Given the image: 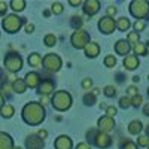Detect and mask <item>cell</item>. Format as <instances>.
I'll list each match as a JSON object with an SVG mask.
<instances>
[{
    "label": "cell",
    "instance_id": "cell-1",
    "mask_svg": "<svg viewBox=\"0 0 149 149\" xmlns=\"http://www.w3.org/2000/svg\"><path fill=\"white\" fill-rule=\"evenodd\" d=\"M45 113H46L45 107L36 102H30L22 107V119L29 125H39L45 119Z\"/></svg>",
    "mask_w": 149,
    "mask_h": 149
},
{
    "label": "cell",
    "instance_id": "cell-2",
    "mask_svg": "<svg viewBox=\"0 0 149 149\" xmlns=\"http://www.w3.org/2000/svg\"><path fill=\"white\" fill-rule=\"evenodd\" d=\"M51 104L55 110L64 112L72 106V95L67 91H55L51 98Z\"/></svg>",
    "mask_w": 149,
    "mask_h": 149
},
{
    "label": "cell",
    "instance_id": "cell-3",
    "mask_svg": "<svg viewBox=\"0 0 149 149\" xmlns=\"http://www.w3.org/2000/svg\"><path fill=\"white\" fill-rule=\"evenodd\" d=\"M130 14L137 19L146 18L149 14V2H146V0H133L130 3Z\"/></svg>",
    "mask_w": 149,
    "mask_h": 149
},
{
    "label": "cell",
    "instance_id": "cell-4",
    "mask_svg": "<svg viewBox=\"0 0 149 149\" xmlns=\"http://www.w3.org/2000/svg\"><path fill=\"white\" fill-rule=\"evenodd\" d=\"M70 42H72L73 48H76V49L85 48L86 45L90 43V34L84 29H78V30L73 31V34L70 37Z\"/></svg>",
    "mask_w": 149,
    "mask_h": 149
},
{
    "label": "cell",
    "instance_id": "cell-5",
    "mask_svg": "<svg viewBox=\"0 0 149 149\" xmlns=\"http://www.w3.org/2000/svg\"><path fill=\"white\" fill-rule=\"evenodd\" d=\"M5 67L9 72H12V73L21 70V67H22V58L19 57V54H17V52H8V55L5 57Z\"/></svg>",
    "mask_w": 149,
    "mask_h": 149
},
{
    "label": "cell",
    "instance_id": "cell-6",
    "mask_svg": "<svg viewBox=\"0 0 149 149\" xmlns=\"http://www.w3.org/2000/svg\"><path fill=\"white\" fill-rule=\"evenodd\" d=\"M42 64L48 72H58L61 69L63 61H61V58L57 54H46L42 58Z\"/></svg>",
    "mask_w": 149,
    "mask_h": 149
},
{
    "label": "cell",
    "instance_id": "cell-7",
    "mask_svg": "<svg viewBox=\"0 0 149 149\" xmlns=\"http://www.w3.org/2000/svg\"><path fill=\"white\" fill-rule=\"evenodd\" d=\"M21 24H22V18H19L18 15H6L2 21V26L3 29L8 31V33H15L19 30L21 27Z\"/></svg>",
    "mask_w": 149,
    "mask_h": 149
},
{
    "label": "cell",
    "instance_id": "cell-8",
    "mask_svg": "<svg viewBox=\"0 0 149 149\" xmlns=\"http://www.w3.org/2000/svg\"><path fill=\"white\" fill-rule=\"evenodd\" d=\"M116 29V21L112 17H103L100 21H98V30L104 34H110L113 33V30Z\"/></svg>",
    "mask_w": 149,
    "mask_h": 149
},
{
    "label": "cell",
    "instance_id": "cell-9",
    "mask_svg": "<svg viewBox=\"0 0 149 149\" xmlns=\"http://www.w3.org/2000/svg\"><path fill=\"white\" fill-rule=\"evenodd\" d=\"M91 134H94V137H93V142L95 146L98 148H107L112 145V137L109 134L106 133H102V131H91Z\"/></svg>",
    "mask_w": 149,
    "mask_h": 149
},
{
    "label": "cell",
    "instance_id": "cell-10",
    "mask_svg": "<svg viewBox=\"0 0 149 149\" xmlns=\"http://www.w3.org/2000/svg\"><path fill=\"white\" fill-rule=\"evenodd\" d=\"M97 125H98V131L107 133V131H110V130H113V127H115V121H113V118L102 116L100 119L97 121Z\"/></svg>",
    "mask_w": 149,
    "mask_h": 149
},
{
    "label": "cell",
    "instance_id": "cell-11",
    "mask_svg": "<svg viewBox=\"0 0 149 149\" xmlns=\"http://www.w3.org/2000/svg\"><path fill=\"white\" fill-rule=\"evenodd\" d=\"M82 9L86 15L93 17L98 12V9H100V2H98V0H86V2H84Z\"/></svg>",
    "mask_w": 149,
    "mask_h": 149
},
{
    "label": "cell",
    "instance_id": "cell-12",
    "mask_svg": "<svg viewBox=\"0 0 149 149\" xmlns=\"http://www.w3.org/2000/svg\"><path fill=\"white\" fill-rule=\"evenodd\" d=\"M26 146L27 149H43L45 143L37 134H31L26 139Z\"/></svg>",
    "mask_w": 149,
    "mask_h": 149
},
{
    "label": "cell",
    "instance_id": "cell-13",
    "mask_svg": "<svg viewBox=\"0 0 149 149\" xmlns=\"http://www.w3.org/2000/svg\"><path fill=\"white\" fill-rule=\"evenodd\" d=\"M54 146H55V149H72L73 143H72V139L69 137V136L61 134V136H58V137L55 139Z\"/></svg>",
    "mask_w": 149,
    "mask_h": 149
},
{
    "label": "cell",
    "instance_id": "cell-14",
    "mask_svg": "<svg viewBox=\"0 0 149 149\" xmlns=\"http://www.w3.org/2000/svg\"><path fill=\"white\" fill-rule=\"evenodd\" d=\"M40 74L39 73H36V72H29L26 74V79H24V82H26V86L29 88H36V86H39L40 84Z\"/></svg>",
    "mask_w": 149,
    "mask_h": 149
},
{
    "label": "cell",
    "instance_id": "cell-15",
    "mask_svg": "<svg viewBox=\"0 0 149 149\" xmlns=\"http://www.w3.org/2000/svg\"><path fill=\"white\" fill-rule=\"evenodd\" d=\"M54 88H55L54 81H51V79H42L40 84H39V91H37V93L42 94V95H48V94H51L54 91Z\"/></svg>",
    "mask_w": 149,
    "mask_h": 149
},
{
    "label": "cell",
    "instance_id": "cell-16",
    "mask_svg": "<svg viewBox=\"0 0 149 149\" xmlns=\"http://www.w3.org/2000/svg\"><path fill=\"white\" fill-rule=\"evenodd\" d=\"M122 64H124V67L128 69V70H134V69L139 67L140 61H139V57H137V55H133V54H131V55H127L125 58H124Z\"/></svg>",
    "mask_w": 149,
    "mask_h": 149
},
{
    "label": "cell",
    "instance_id": "cell-17",
    "mask_svg": "<svg viewBox=\"0 0 149 149\" xmlns=\"http://www.w3.org/2000/svg\"><path fill=\"white\" fill-rule=\"evenodd\" d=\"M130 49H131V45H130L127 40H124V39H119V40L115 43V51H116V54H119V55H125V57H127V54L130 52Z\"/></svg>",
    "mask_w": 149,
    "mask_h": 149
},
{
    "label": "cell",
    "instance_id": "cell-18",
    "mask_svg": "<svg viewBox=\"0 0 149 149\" xmlns=\"http://www.w3.org/2000/svg\"><path fill=\"white\" fill-rule=\"evenodd\" d=\"M84 51H85V55L86 57L94 58V57H97L98 54H100V45L95 43V42H90L88 45L84 48Z\"/></svg>",
    "mask_w": 149,
    "mask_h": 149
},
{
    "label": "cell",
    "instance_id": "cell-19",
    "mask_svg": "<svg viewBox=\"0 0 149 149\" xmlns=\"http://www.w3.org/2000/svg\"><path fill=\"white\" fill-rule=\"evenodd\" d=\"M14 142H12L10 136L6 133H0V149H12Z\"/></svg>",
    "mask_w": 149,
    "mask_h": 149
},
{
    "label": "cell",
    "instance_id": "cell-20",
    "mask_svg": "<svg viewBox=\"0 0 149 149\" xmlns=\"http://www.w3.org/2000/svg\"><path fill=\"white\" fill-rule=\"evenodd\" d=\"M142 130H143V127H142V122L139 119H133L128 124V133L130 134H139Z\"/></svg>",
    "mask_w": 149,
    "mask_h": 149
},
{
    "label": "cell",
    "instance_id": "cell-21",
    "mask_svg": "<svg viewBox=\"0 0 149 149\" xmlns=\"http://www.w3.org/2000/svg\"><path fill=\"white\" fill-rule=\"evenodd\" d=\"M27 61H29V64L31 67H39L42 64V55L39 52H33V54L29 55V60Z\"/></svg>",
    "mask_w": 149,
    "mask_h": 149
},
{
    "label": "cell",
    "instance_id": "cell-22",
    "mask_svg": "<svg viewBox=\"0 0 149 149\" xmlns=\"http://www.w3.org/2000/svg\"><path fill=\"white\" fill-rule=\"evenodd\" d=\"M130 26H131V22H130V19L125 18V17H121V18L116 21V29H118L119 31H125V30H128Z\"/></svg>",
    "mask_w": 149,
    "mask_h": 149
},
{
    "label": "cell",
    "instance_id": "cell-23",
    "mask_svg": "<svg viewBox=\"0 0 149 149\" xmlns=\"http://www.w3.org/2000/svg\"><path fill=\"white\" fill-rule=\"evenodd\" d=\"M12 90H14L15 93L22 94L24 91L27 90V86H26V82H24V79H17V81H14V84H12Z\"/></svg>",
    "mask_w": 149,
    "mask_h": 149
},
{
    "label": "cell",
    "instance_id": "cell-24",
    "mask_svg": "<svg viewBox=\"0 0 149 149\" xmlns=\"http://www.w3.org/2000/svg\"><path fill=\"white\" fill-rule=\"evenodd\" d=\"M14 112H15V109L10 104H5V106H2V109H0V113H2L3 118H12L14 116Z\"/></svg>",
    "mask_w": 149,
    "mask_h": 149
},
{
    "label": "cell",
    "instance_id": "cell-25",
    "mask_svg": "<svg viewBox=\"0 0 149 149\" xmlns=\"http://www.w3.org/2000/svg\"><path fill=\"white\" fill-rule=\"evenodd\" d=\"M133 49H134V54H137V55H148V46L142 42L136 43L133 46Z\"/></svg>",
    "mask_w": 149,
    "mask_h": 149
},
{
    "label": "cell",
    "instance_id": "cell-26",
    "mask_svg": "<svg viewBox=\"0 0 149 149\" xmlns=\"http://www.w3.org/2000/svg\"><path fill=\"white\" fill-rule=\"evenodd\" d=\"M9 5L15 12H21V10H24V8H26V2H24V0H12Z\"/></svg>",
    "mask_w": 149,
    "mask_h": 149
},
{
    "label": "cell",
    "instance_id": "cell-27",
    "mask_svg": "<svg viewBox=\"0 0 149 149\" xmlns=\"http://www.w3.org/2000/svg\"><path fill=\"white\" fill-rule=\"evenodd\" d=\"M139 40H140V37H139V33H136V31H130L128 34H127V42L131 45V43H139Z\"/></svg>",
    "mask_w": 149,
    "mask_h": 149
},
{
    "label": "cell",
    "instance_id": "cell-28",
    "mask_svg": "<svg viewBox=\"0 0 149 149\" xmlns=\"http://www.w3.org/2000/svg\"><path fill=\"white\" fill-rule=\"evenodd\" d=\"M43 42H45L46 46L51 48V46H54V45L57 43V37H55L54 34H46V36H45V39H43Z\"/></svg>",
    "mask_w": 149,
    "mask_h": 149
},
{
    "label": "cell",
    "instance_id": "cell-29",
    "mask_svg": "<svg viewBox=\"0 0 149 149\" xmlns=\"http://www.w3.org/2000/svg\"><path fill=\"white\" fill-rule=\"evenodd\" d=\"M103 93H104L106 97H113V95L116 94V88H115L113 85H107V86H104Z\"/></svg>",
    "mask_w": 149,
    "mask_h": 149
},
{
    "label": "cell",
    "instance_id": "cell-30",
    "mask_svg": "<svg viewBox=\"0 0 149 149\" xmlns=\"http://www.w3.org/2000/svg\"><path fill=\"white\" fill-rule=\"evenodd\" d=\"M142 102H143V97L140 94H136L134 97H131V106H134V107L142 106Z\"/></svg>",
    "mask_w": 149,
    "mask_h": 149
},
{
    "label": "cell",
    "instance_id": "cell-31",
    "mask_svg": "<svg viewBox=\"0 0 149 149\" xmlns=\"http://www.w3.org/2000/svg\"><path fill=\"white\" fill-rule=\"evenodd\" d=\"M119 106H121L122 109L130 107V106H131V98H130V97H125V95L121 97V98H119Z\"/></svg>",
    "mask_w": 149,
    "mask_h": 149
},
{
    "label": "cell",
    "instance_id": "cell-32",
    "mask_svg": "<svg viewBox=\"0 0 149 149\" xmlns=\"http://www.w3.org/2000/svg\"><path fill=\"white\" fill-rule=\"evenodd\" d=\"M84 103L86 104V106H93L94 103H95V95H93V94H85L84 95Z\"/></svg>",
    "mask_w": 149,
    "mask_h": 149
},
{
    "label": "cell",
    "instance_id": "cell-33",
    "mask_svg": "<svg viewBox=\"0 0 149 149\" xmlns=\"http://www.w3.org/2000/svg\"><path fill=\"white\" fill-rule=\"evenodd\" d=\"M145 27H146V24H145L143 19H136V22H134V30H136V33L145 30Z\"/></svg>",
    "mask_w": 149,
    "mask_h": 149
},
{
    "label": "cell",
    "instance_id": "cell-34",
    "mask_svg": "<svg viewBox=\"0 0 149 149\" xmlns=\"http://www.w3.org/2000/svg\"><path fill=\"white\" fill-rule=\"evenodd\" d=\"M116 64V58L113 57V55H107L106 58H104V66L106 67H113Z\"/></svg>",
    "mask_w": 149,
    "mask_h": 149
},
{
    "label": "cell",
    "instance_id": "cell-35",
    "mask_svg": "<svg viewBox=\"0 0 149 149\" xmlns=\"http://www.w3.org/2000/svg\"><path fill=\"white\" fill-rule=\"evenodd\" d=\"M63 5H61V3H58V2H55V3H52L51 5V10L54 12V14L55 15H58V14H61V12H63Z\"/></svg>",
    "mask_w": 149,
    "mask_h": 149
},
{
    "label": "cell",
    "instance_id": "cell-36",
    "mask_svg": "<svg viewBox=\"0 0 149 149\" xmlns=\"http://www.w3.org/2000/svg\"><path fill=\"white\" fill-rule=\"evenodd\" d=\"M72 26L74 27V29H81V26H82V18L81 17H73L72 18Z\"/></svg>",
    "mask_w": 149,
    "mask_h": 149
},
{
    "label": "cell",
    "instance_id": "cell-37",
    "mask_svg": "<svg viewBox=\"0 0 149 149\" xmlns=\"http://www.w3.org/2000/svg\"><path fill=\"white\" fill-rule=\"evenodd\" d=\"M116 107L115 106H107L106 107V116H109V118H113L115 115H116Z\"/></svg>",
    "mask_w": 149,
    "mask_h": 149
},
{
    "label": "cell",
    "instance_id": "cell-38",
    "mask_svg": "<svg viewBox=\"0 0 149 149\" xmlns=\"http://www.w3.org/2000/svg\"><path fill=\"white\" fill-rule=\"evenodd\" d=\"M137 143H139V146H148L149 137H148V136H139V137H137Z\"/></svg>",
    "mask_w": 149,
    "mask_h": 149
},
{
    "label": "cell",
    "instance_id": "cell-39",
    "mask_svg": "<svg viewBox=\"0 0 149 149\" xmlns=\"http://www.w3.org/2000/svg\"><path fill=\"white\" fill-rule=\"evenodd\" d=\"M121 149H137V145H136L134 142H131V140H127L125 143L122 145Z\"/></svg>",
    "mask_w": 149,
    "mask_h": 149
},
{
    "label": "cell",
    "instance_id": "cell-40",
    "mask_svg": "<svg viewBox=\"0 0 149 149\" xmlns=\"http://www.w3.org/2000/svg\"><path fill=\"white\" fill-rule=\"evenodd\" d=\"M82 86H84L85 90H90L91 86H93V81H91L90 78H85V79L82 81Z\"/></svg>",
    "mask_w": 149,
    "mask_h": 149
},
{
    "label": "cell",
    "instance_id": "cell-41",
    "mask_svg": "<svg viewBox=\"0 0 149 149\" xmlns=\"http://www.w3.org/2000/svg\"><path fill=\"white\" fill-rule=\"evenodd\" d=\"M116 14V8L113 6V5H110L109 8H107V17H110V15H115Z\"/></svg>",
    "mask_w": 149,
    "mask_h": 149
},
{
    "label": "cell",
    "instance_id": "cell-42",
    "mask_svg": "<svg viewBox=\"0 0 149 149\" xmlns=\"http://www.w3.org/2000/svg\"><path fill=\"white\" fill-rule=\"evenodd\" d=\"M76 149H91V146L86 143V142H82V143H78Z\"/></svg>",
    "mask_w": 149,
    "mask_h": 149
},
{
    "label": "cell",
    "instance_id": "cell-43",
    "mask_svg": "<svg viewBox=\"0 0 149 149\" xmlns=\"http://www.w3.org/2000/svg\"><path fill=\"white\" fill-rule=\"evenodd\" d=\"M6 9H8L6 3H5V2H0V15H3V14H6Z\"/></svg>",
    "mask_w": 149,
    "mask_h": 149
},
{
    "label": "cell",
    "instance_id": "cell-44",
    "mask_svg": "<svg viewBox=\"0 0 149 149\" xmlns=\"http://www.w3.org/2000/svg\"><path fill=\"white\" fill-rule=\"evenodd\" d=\"M37 136H39V137L43 140L46 136H48V131H46V130H39V131H37Z\"/></svg>",
    "mask_w": 149,
    "mask_h": 149
},
{
    "label": "cell",
    "instance_id": "cell-45",
    "mask_svg": "<svg viewBox=\"0 0 149 149\" xmlns=\"http://www.w3.org/2000/svg\"><path fill=\"white\" fill-rule=\"evenodd\" d=\"M128 94L134 97L136 94H137V88H136V86H133V85H131V86H130V88H128Z\"/></svg>",
    "mask_w": 149,
    "mask_h": 149
},
{
    "label": "cell",
    "instance_id": "cell-46",
    "mask_svg": "<svg viewBox=\"0 0 149 149\" xmlns=\"http://www.w3.org/2000/svg\"><path fill=\"white\" fill-rule=\"evenodd\" d=\"M33 30H34V26H33V24H29V22H27V24H26V31H27V33H31Z\"/></svg>",
    "mask_w": 149,
    "mask_h": 149
},
{
    "label": "cell",
    "instance_id": "cell-47",
    "mask_svg": "<svg viewBox=\"0 0 149 149\" xmlns=\"http://www.w3.org/2000/svg\"><path fill=\"white\" fill-rule=\"evenodd\" d=\"M143 113H145L146 116H149V103L145 104V107H143Z\"/></svg>",
    "mask_w": 149,
    "mask_h": 149
},
{
    "label": "cell",
    "instance_id": "cell-48",
    "mask_svg": "<svg viewBox=\"0 0 149 149\" xmlns=\"http://www.w3.org/2000/svg\"><path fill=\"white\" fill-rule=\"evenodd\" d=\"M69 3H70L72 6H78V5H81L79 0H69Z\"/></svg>",
    "mask_w": 149,
    "mask_h": 149
},
{
    "label": "cell",
    "instance_id": "cell-49",
    "mask_svg": "<svg viewBox=\"0 0 149 149\" xmlns=\"http://www.w3.org/2000/svg\"><path fill=\"white\" fill-rule=\"evenodd\" d=\"M45 103H48V97H46V95H42V97H40V104L43 106Z\"/></svg>",
    "mask_w": 149,
    "mask_h": 149
},
{
    "label": "cell",
    "instance_id": "cell-50",
    "mask_svg": "<svg viewBox=\"0 0 149 149\" xmlns=\"http://www.w3.org/2000/svg\"><path fill=\"white\" fill-rule=\"evenodd\" d=\"M2 106H3V97H2V94H0V109H2Z\"/></svg>",
    "mask_w": 149,
    "mask_h": 149
},
{
    "label": "cell",
    "instance_id": "cell-51",
    "mask_svg": "<svg viewBox=\"0 0 149 149\" xmlns=\"http://www.w3.org/2000/svg\"><path fill=\"white\" fill-rule=\"evenodd\" d=\"M49 14H51L49 10H45V12H43V15H45V17H49Z\"/></svg>",
    "mask_w": 149,
    "mask_h": 149
},
{
    "label": "cell",
    "instance_id": "cell-52",
    "mask_svg": "<svg viewBox=\"0 0 149 149\" xmlns=\"http://www.w3.org/2000/svg\"><path fill=\"white\" fill-rule=\"evenodd\" d=\"M106 107H107V106H106L104 103H100V109H106Z\"/></svg>",
    "mask_w": 149,
    "mask_h": 149
},
{
    "label": "cell",
    "instance_id": "cell-53",
    "mask_svg": "<svg viewBox=\"0 0 149 149\" xmlns=\"http://www.w3.org/2000/svg\"><path fill=\"white\" fill-rule=\"evenodd\" d=\"M146 131H148V137H149V125L146 127Z\"/></svg>",
    "mask_w": 149,
    "mask_h": 149
},
{
    "label": "cell",
    "instance_id": "cell-54",
    "mask_svg": "<svg viewBox=\"0 0 149 149\" xmlns=\"http://www.w3.org/2000/svg\"><path fill=\"white\" fill-rule=\"evenodd\" d=\"M12 149H22V148H19V146H18V148H12Z\"/></svg>",
    "mask_w": 149,
    "mask_h": 149
},
{
    "label": "cell",
    "instance_id": "cell-55",
    "mask_svg": "<svg viewBox=\"0 0 149 149\" xmlns=\"http://www.w3.org/2000/svg\"><path fill=\"white\" fill-rule=\"evenodd\" d=\"M148 97H149V88H148Z\"/></svg>",
    "mask_w": 149,
    "mask_h": 149
},
{
    "label": "cell",
    "instance_id": "cell-56",
    "mask_svg": "<svg viewBox=\"0 0 149 149\" xmlns=\"http://www.w3.org/2000/svg\"><path fill=\"white\" fill-rule=\"evenodd\" d=\"M148 149H149V143H148Z\"/></svg>",
    "mask_w": 149,
    "mask_h": 149
},
{
    "label": "cell",
    "instance_id": "cell-57",
    "mask_svg": "<svg viewBox=\"0 0 149 149\" xmlns=\"http://www.w3.org/2000/svg\"><path fill=\"white\" fill-rule=\"evenodd\" d=\"M148 79H149V76H148Z\"/></svg>",
    "mask_w": 149,
    "mask_h": 149
}]
</instances>
